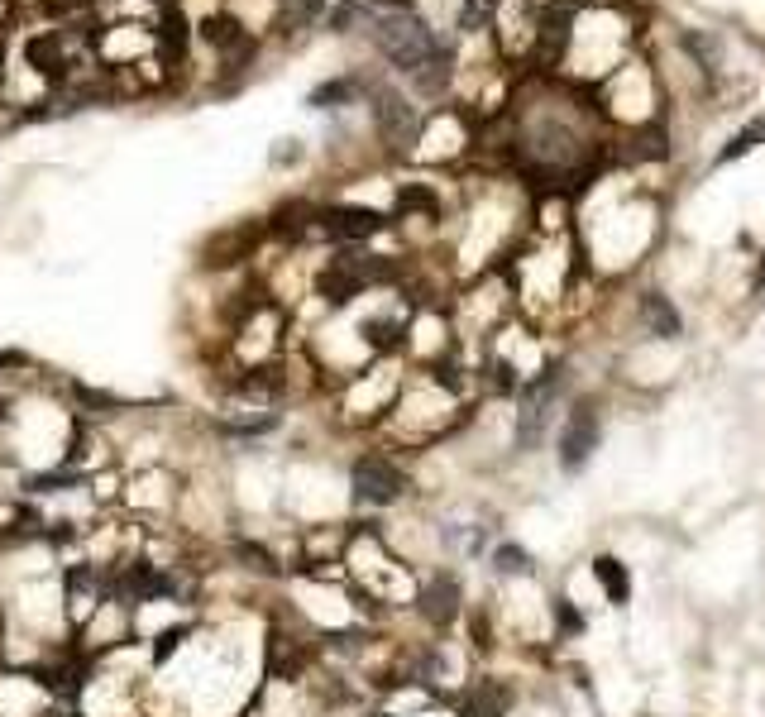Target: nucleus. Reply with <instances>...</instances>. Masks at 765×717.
Returning a JSON list of instances; mask_svg holds the SVG:
<instances>
[{
  "instance_id": "f257e3e1",
  "label": "nucleus",
  "mask_w": 765,
  "mask_h": 717,
  "mask_svg": "<svg viewBox=\"0 0 765 717\" xmlns=\"http://www.w3.org/2000/svg\"><path fill=\"white\" fill-rule=\"evenodd\" d=\"M373 34H378V48H383L402 72H421V67L440 53L436 34L416 20L412 10H402V15H383V20L373 24Z\"/></svg>"
},
{
  "instance_id": "f03ea898",
  "label": "nucleus",
  "mask_w": 765,
  "mask_h": 717,
  "mask_svg": "<svg viewBox=\"0 0 765 717\" xmlns=\"http://www.w3.org/2000/svg\"><path fill=\"white\" fill-rule=\"evenodd\" d=\"M593 450H598V412L593 407H574L565 421V435H560V469L579 474L593 459Z\"/></svg>"
},
{
  "instance_id": "7ed1b4c3",
  "label": "nucleus",
  "mask_w": 765,
  "mask_h": 717,
  "mask_svg": "<svg viewBox=\"0 0 765 717\" xmlns=\"http://www.w3.org/2000/svg\"><path fill=\"white\" fill-rule=\"evenodd\" d=\"M354 498L369 502V507H388V502L402 498V474H397L388 459L364 455L354 464Z\"/></svg>"
},
{
  "instance_id": "20e7f679",
  "label": "nucleus",
  "mask_w": 765,
  "mask_h": 717,
  "mask_svg": "<svg viewBox=\"0 0 765 717\" xmlns=\"http://www.w3.org/2000/svg\"><path fill=\"white\" fill-rule=\"evenodd\" d=\"M321 235H330V239H369V235H378L383 230V216L378 211H369V206H330V211H321Z\"/></svg>"
},
{
  "instance_id": "39448f33",
  "label": "nucleus",
  "mask_w": 765,
  "mask_h": 717,
  "mask_svg": "<svg viewBox=\"0 0 765 717\" xmlns=\"http://www.w3.org/2000/svg\"><path fill=\"white\" fill-rule=\"evenodd\" d=\"M378 130H383V139L397 144V149H407V144L416 139L412 106H407L402 96H393V91H378Z\"/></svg>"
},
{
  "instance_id": "423d86ee",
  "label": "nucleus",
  "mask_w": 765,
  "mask_h": 717,
  "mask_svg": "<svg viewBox=\"0 0 765 717\" xmlns=\"http://www.w3.org/2000/svg\"><path fill=\"white\" fill-rule=\"evenodd\" d=\"M115 588L125 593V598H163V593H173V579H163L153 565H130L120 579H115Z\"/></svg>"
},
{
  "instance_id": "0eeeda50",
  "label": "nucleus",
  "mask_w": 765,
  "mask_h": 717,
  "mask_svg": "<svg viewBox=\"0 0 765 717\" xmlns=\"http://www.w3.org/2000/svg\"><path fill=\"white\" fill-rule=\"evenodd\" d=\"M569 10H574V0H560V5H550V15L541 20V53H546V58H560V48H565Z\"/></svg>"
},
{
  "instance_id": "6e6552de",
  "label": "nucleus",
  "mask_w": 765,
  "mask_h": 717,
  "mask_svg": "<svg viewBox=\"0 0 765 717\" xmlns=\"http://www.w3.org/2000/svg\"><path fill=\"white\" fill-rule=\"evenodd\" d=\"M29 63L48 72V77H63L67 58H63V34H44V39H29Z\"/></svg>"
},
{
  "instance_id": "1a4fd4ad",
  "label": "nucleus",
  "mask_w": 765,
  "mask_h": 717,
  "mask_svg": "<svg viewBox=\"0 0 765 717\" xmlns=\"http://www.w3.org/2000/svg\"><path fill=\"white\" fill-rule=\"evenodd\" d=\"M316 287H321V297H326V302H335V306H340V302H350V297H354V292H359V287H364V283L354 278V273H350V268H345V263H330L326 273L316 278Z\"/></svg>"
},
{
  "instance_id": "9d476101",
  "label": "nucleus",
  "mask_w": 765,
  "mask_h": 717,
  "mask_svg": "<svg viewBox=\"0 0 765 717\" xmlns=\"http://www.w3.org/2000/svg\"><path fill=\"white\" fill-rule=\"evenodd\" d=\"M593 574H598V584H603V593H608L612 603H627V593H632V579H627V569L617 565L612 555H598V560H593Z\"/></svg>"
},
{
  "instance_id": "9b49d317",
  "label": "nucleus",
  "mask_w": 765,
  "mask_h": 717,
  "mask_svg": "<svg viewBox=\"0 0 765 717\" xmlns=\"http://www.w3.org/2000/svg\"><path fill=\"white\" fill-rule=\"evenodd\" d=\"M641 316H646V326L660 330V335H679V311L660 292H646L641 297Z\"/></svg>"
},
{
  "instance_id": "f8f14e48",
  "label": "nucleus",
  "mask_w": 765,
  "mask_h": 717,
  "mask_svg": "<svg viewBox=\"0 0 765 717\" xmlns=\"http://www.w3.org/2000/svg\"><path fill=\"white\" fill-rule=\"evenodd\" d=\"M450 53H445V48H440L436 58H431V63L421 67V72H412L416 77V91H421V96H440V91H445V82H450Z\"/></svg>"
},
{
  "instance_id": "ddd939ff",
  "label": "nucleus",
  "mask_w": 765,
  "mask_h": 717,
  "mask_svg": "<svg viewBox=\"0 0 765 717\" xmlns=\"http://www.w3.org/2000/svg\"><path fill=\"white\" fill-rule=\"evenodd\" d=\"M455 603H459V588L450 584V579H436V588L426 593V617L450 622V617H455Z\"/></svg>"
},
{
  "instance_id": "4468645a",
  "label": "nucleus",
  "mask_w": 765,
  "mask_h": 717,
  "mask_svg": "<svg viewBox=\"0 0 765 717\" xmlns=\"http://www.w3.org/2000/svg\"><path fill=\"white\" fill-rule=\"evenodd\" d=\"M201 34L211 39V44H220V48H240V53H249V44H244V34H240V24L235 20H206L201 24Z\"/></svg>"
},
{
  "instance_id": "2eb2a0df",
  "label": "nucleus",
  "mask_w": 765,
  "mask_h": 717,
  "mask_svg": "<svg viewBox=\"0 0 765 717\" xmlns=\"http://www.w3.org/2000/svg\"><path fill=\"white\" fill-rule=\"evenodd\" d=\"M761 139H765V120H751V125H746V130L737 134V139H732L727 149H722V163H732V158H742V153H751V149H756V144H761Z\"/></svg>"
},
{
  "instance_id": "dca6fc26",
  "label": "nucleus",
  "mask_w": 765,
  "mask_h": 717,
  "mask_svg": "<svg viewBox=\"0 0 765 717\" xmlns=\"http://www.w3.org/2000/svg\"><path fill=\"white\" fill-rule=\"evenodd\" d=\"M493 10H498V0H464L459 5V29H483L493 20Z\"/></svg>"
},
{
  "instance_id": "f3484780",
  "label": "nucleus",
  "mask_w": 765,
  "mask_h": 717,
  "mask_svg": "<svg viewBox=\"0 0 765 717\" xmlns=\"http://www.w3.org/2000/svg\"><path fill=\"white\" fill-rule=\"evenodd\" d=\"M493 569H498V574H526L531 560H526L522 545H498V550H493Z\"/></svg>"
},
{
  "instance_id": "a211bd4d",
  "label": "nucleus",
  "mask_w": 765,
  "mask_h": 717,
  "mask_svg": "<svg viewBox=\"0 0 765 717\" xmlns=\"http://www.w3.org/2000/svg\"><path fill=\"white\" fill-rule=\"evenodd\" d=\"M321 15V0H283V24L287 29H302Z\"/></svg>"
},
{
  "instance_id": "6ab92c4d",
  "label": "nucleus",
  "mask_w": 765,
  "mask_h": 717,
  "mask_svg": "<svg viewBox=\"0 0 765 717\" xmlns=\"http://www.w3.org/2000/svg\"><path fill=\"white\" fill-rule=\"evenodd\" d=\"M354 96V82H326V87H316L311 91V106H340V101H350Z\"/></svg>"
},
{
  "instance_id": "aec40b11",
  "label": "nucleus",
  "mask_w": 765,
  "mask_h": 717,
  "mask_svg": "<svg viewBox=\"0 0 765 717\" xmlns=\"http://www.w3.org/2000/svg\"><path fill=\"white\" fill-rule=\"evenodd\" d=\"M498 708H503V694L498 689H479V694L469 698L464 717H498Z\"/></svg>"
},
{
  "instance_id": "412c9836",
  "label": "nucleus",
  "mask_w": 765,
  "mask_h": 717,
  "mask_svg": "<svg viewBox=\"0 0 765 717\" xmlns=\"http://www.w3.org/2000/svg\"><path fill=\"white\" fill-rule=\"evenodd\" d=\"M82 478H72V474H39V478H29V488L34 493H63V488H77Z\"/></svg>"
},
{
  "instance_id": "4be33fe9",
  "label": "nucleus",
  "mask_w": 765,
  "mask_h": 717,
  "mask_svg": "<svg viewBox=\"0 0 765 717\" xmlns=\"http://www.w3.org/2000/svg\"><path fill=\"white\" fill-rule=\"evenodd\" d=\"M364 330H369V340H373V345H383V349L402 340V330H397V326H383V321H369V326H364Z\"/></svg>"
},
{
  "instance_id": "5701e85b",
  "label": "nucleus",
  "mask_w": 765,
  "mask_h": 717,
  "mask_svg": "<svg viewBox=\"0 0 765 717\" xmlns=\"http://www.w3.org/2000/svg\"><path fill=\"white\" fill-rule=\"evenodd\" d=\"M555 617H560V627L565 631H584V617L569 608V598H555Z\"/></svg>"
},
{
  "instance_id": "b1692460",
  "label": "nucleus",
  "mask_w": 765,
  "mask_h": 717,
  "mask_svg": "<svg viewBox=\"0 0 765 717\" xmlns=\"http://www.w3.org/2000/svg\"><path fill=\"white\" fill-rule=\"evenodd\" d=\"M177 641H182V627L163 631V636H158V651H153V660H168V655L177 651Z\"/></svg>"
},
{
  "instance_id": "393cba45",
  "label": "nucleus",
  "mask_w": 765,
  "mask_h": 717,
  "mask_svg": "<svg viewBox=\"0 0 765 717\" xmlns=\"http://www.w3.org/2000/svg\"><path fill=\"white\" fill-rule=\"evenodd\" d=\"M364 5H383V10H393V15L412 10V0H364Z\"/></svg>"
},
{
  "instance_id": "a878e982",
  "label": "nucleus",
  "mask_w": 765,
  "mask_h": 717,
  "mask_svg": "<svg viewBox=\"0 0 765 717\" xmlns=\"http://www.w3.org/2000/svg\"><path fill=\"white\" fill-rule=\"evenodd\" d=\"M761 283H765V259H761Z\"/></svg>"
},
{
  "instance_id": "bb28decb",
  "label": "nucleus",
  "mask_w": 765,
  "mask_h": 717,
  "mask_svg": "<svg viewBox=\"0 0 765 717\" xmlns=\"http://www.w3.org/2000/svg\"><path fill=\"white\" fill-rule=\"evenodd\" d=\"M0 631H5V612H0Z\"/></svg>"
}]
</instances>
